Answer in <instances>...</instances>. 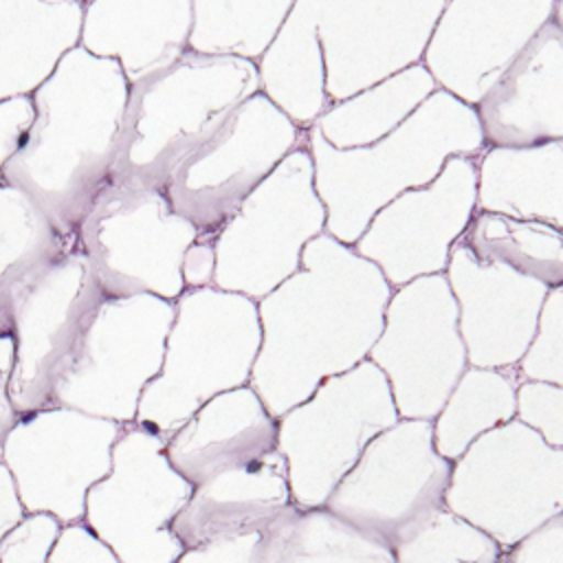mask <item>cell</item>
Listing matches in <instances>:
<instances>
[{"label": "cell", "mask_w": 563, "mask_h": 563, "mask_svg": "<svg viewBox=\"0 0 563 563\" xmlns=\"http://www.w3.org/2000/svg\"><path fill=\"white\" fill-rule=\"evenodd\" d=\"M292 506L288 468L277 451L198 484L178 532L189 545L257 532Z\"/></svg>", "instance_id": "20"}, {"label": "cell", "mask_w": 563, "mask_h": 563, "mask_svg": "<svg viewBox=\"0 0 563 563\" xmlns=\"http://www.w3.org/2000/svg\"><path fill=\"white\" fill-rule=\"evenodd\" d=\"M521 380L563 387V284L550 288L537 321V332L517 365Z\"/></svg>", "instance_id": "32"}, {"label": "cell", "mask_w": 563, "mask_h": 563, "mask_svg": "<svg viewBox=\"0 0 563 563\" xmlns=\"http://www.w3.org/2000/svg\"><path fill=\"white\" fill-rule=\"evenodd\" d=\"M260 563H394V548L325 506H288L264 528Z\"/></svg>", "instance_id": "26"}, {"label": "cell", "mask_w": 563, "mask_h": 563, "mask_svg": "<svg viewBox=\"0 0 563 563\" xmlns=\"http://www.w3.org/2000/svg\"><path fill=\"white\" fill-rule=\"evenodd\" d=\"M306 147L328 211L325 233L352 246L389 200L429 185L451 156L477 158L486 143L475 108L438 88L367 147L336 150L314 128L306 132Z\"/></svg>", "instance_id": "3"}, {"label": "cell", "mask_w": 563, "mask_h": 563, "mask_svg": "<svg viewBox=\"0 0 563 563\" xmlns=\"http://www.w3.org/2000/svg\"><path fill=\"white\" fill-rule=\"evenodd\" d=\"M260 343L257 301L216 286L185 290L152 389L172 413H196L213 396L249 385Z\"/></svg>", "instance_id": "12"}, {"label": "cell", "mask_w": 563, "mask_h": 563, "mask_svg": "<svg viewBox=\"0 0 563 563\" xmlns=\"http://www.w3.org/2000/svg\"><path fill=\"white\" fill-rule=\"evenodd\" d=\"M389 383L369 361L325 378L303 402L277 418L292 504L321 508L365 446L398 422Z\"/></svg>", "instance_id": "6"}, {"label": "cell", "mask_w": 563, "mask_h": 563, "mask_svg": "<svg viewBox=\"0 0 563 563\" xmlns=\"http://www.w3.org/2000/svg\"><path fill=\"white\" fill-rule=\"evenodd\" d=\"M330 103L422 59L446 0H312Z\"/></svg>", "instance_id": "14"}, {"label": "cell", "mask_w": 563, "mask_h": 563, "mask_svg": "<svg viewBox=\"0 0 563 563\" xmlns=\"http://www.w3.org/2000/svg\"><path fill=\"white\" fill-rule=\"evenodd\" d=\"M444 506L510 550L563 512V449L517 418L504 422L453 462Z\"/></svg>", "instance_id": "5"}, {"label": "cell", "mask_w": 563, "mask_h": 563, "mask_svg": "<svg viewBox=\"0 0 563 563\" xmlns=\"http://www.w3.org/2000/svg\"><path fill=\"white\" fill-rule=\"evenodd\" d=\"M475 211V158L451 156L429 185L407 189L378 209L352 246L398 288L444 273L451 249Z\"/></svg>", "instance_id": "13"}, {"label": "cell", "mask_w": 563, "mask_h": 563, "mask_svg": "<svg viewBox=\"0 0 563 563\" xmlns=\"http://www.w3.org/2000/svg\"><path fill=\"white\" fill-rule=\"evenodd\" d=\"M180 273H183L185 290L213 286V275H216L213 238H200L198 235V240L183 255Z\"/></svg>", "instance_id": "37"}, {"label": "cell", "mask_w": 563, "mask_h": 563, "mask_svg": "<svg viewBox=\"0 0 563 563\" xmlns=\"http://www.w3.org/2000/svg\"><path fill=\"white\" fill-rule=\"evenodd\" d=\"M391 290L354 246L325 231L306 244L299 271L257 301L262 343L249 387L273 418L369 356Z\"/></svg>", "instance_id": "1"}, {"label": "cell", "mask_w": 563, "mask_h": 563, "mask_svg": "<svg viewBox=\"0 0 563 563\" xmlns=\"http://www.w3.org/2000/svg\"><path fill=\"white\" fill-rule=\"evenodd\" d=\"M325 218L303 143L246 196L213 238V286L260 301L299 271L301 253L325 231Z\"/></svg>", "instance_id": "7"}, {"label": "cell", "mask_w": 563, "mask_h": 563, "mask_svg": "<svg viewBox=\"0 0 563 563\" xmlns=\"http://www.w3.org/2000/svg\"><path fill=\"white\" fill-rule=\"evenodd\" d=\"M255 92V62L187 51L165 70L130 86L110 180L163 189L178 165Z\"/></svg>", "instance_id": "4"}, {"label": "cell", "mask_w": 563, "mask_h": 563, "mask_svg": "<svg viewBox=\"0 0 563 563\" xmlns=\"http://www.w3.org/2000/svg\"><path fill=\"white\" fill-rule=\"evenodd\" d=\"M435 90L431 73L418 62L330 103L312 128L336 150L367 147L394 132Z\"/></svg>", "instance_id": "25"}, {"label": "cell", "mask_w": 563, "mask_h": 563, "mask_svg": "<svg viewBox=\"0 0 563 563\" xmlns=\"http://www.w3.org/2000/svg\"><path fill=\"white\" fill-rule=\"evenodd\" d=\"M264 530L216 539L191 552L189 563H260Z\"/></svg>", "instance_id": "36"}, {"label": "cell", "mask_w": 563, "mask_h": 563, "mask_svg": "<svg viewBox=\"0 0 563 563\" xmlns=\"http://www.w3.org/2000/svg\"><path fill=\"white\" fill-rule=\"evenodd\" d=\"M506 550L451 512L433 510L394 543V563H501Z\"/></svg>", "instance_id": "31"}, {"label": "cell", "mask_w": 563, "mask_h": 563, "mask_svg": "<svg viewBox=\"0 0 563 563\" xmlns=\"http://www.w3.org/2000/svg\"><path fill=\"white\" fill-rule=\"evenodd\" d=\"M130 84L121 68L81 46L31 95L33 123L2 183L24 194L66 238L110 183Z\"/></svg>", "instance_id": "2"}, {"label": "cell", "mask_w": 563, "mask_h": 563, "mask_svg": "<svg viewBox=\"0 0 563 563\" xmlns=\"http://www.w3.org/2000/svg\"><path fill=\"white\" fill-rule=\"evenodd\" d=\"M277 451V418L249 387L207 400L174 449V460L191 484L255 462Z\"/></svg>", "instance_id": "21"}, {"label": "cell", "mask_w": 563, "mask_h": 563, "mask_svg": "<svg viewBox=\"0 0 563 563\" xmlns=\"http://www.w3.org/2000/svg\"><path fill=\"white\" fill-rule=\"evenodd\" d=\"M446 282L471 367H517L537 332L548 286L479 262L462 240L451 249Z\"/></svg>", "instance_id": "17"}, {"label": "cell", "mask_w": 563, "mask_h": 563, "mask_svg": "<svg viewBox=\"0 0 563 563\" xmlns=\"http://www.w3.org/2000/svg\"><path fill=\"white\" fill-rule=\"evenodd\" d=\"M297 0H191L189 51L257 62Z\"/></svg>", "instance_id": "29"}, {"label": "cell", "mask_w": 563, "mask_h": 563, "mask_svg": "<svg viewBox=\"0 0 563 563\" xmlns=\"http://www.w3.org/2000/svg\"><path fill=\"white\" fill-rule=\"evenodd\" d=\"M552 20L563 29V0H554V13Z\"/></svg>", "instance_id": "38"}, {"label": "cell", "mask_w": 563, "mask_h": 563, "mask_svg": "<svg viewBox=\"0 0 563 563\" xmlns=\"http://www.w3.org/2000/svg\"><path fill=\"white\" fill-rule=\"evenodd\" d=\"M501 563H508V559H506V556H504V561H501Z\"/></svg>", "instance_id": "39"}, {"label": "cell", "mask_w": 563, "mask_h": 563, "mask_svg": "<svg viewBox=\"0 0 563 563\" xmlns=\"http://www.w3.org/2000/svg\"><path fill=\"white\" fill-rule=\"evenodd\" d=\"M460 240L479 262L537 279L548 288L563 284V231L552 224L475 211Z\"/></svg>", "instance_id": "28"}, {"label": "cell", "mask_w": 563, "mask_h": 563, "mask_svg": "<svg viewBox=\"0 0 563 563\" xmlns=\"http://www.w3.org/2000/svg\"><path fill=\"white\" fill-rule=\"evenodd\" d=\"M70 242L24 194L0 183V330L15 286Z\"/></svg>", "instance_id": "30"}, {"label": "cell", "mask_w": 563, "mask_h": 563, "mask_svg": "<svg viewBox=\"0 0 563 563\" xmlns=\"http://www.w3.org/2000/svg\"><path fill=\"white\" fill-rule=\"evenodd\" d=\"M508 563H563V512L506 550Z\"/></svg>", "instance_id": "34"}, {"label": "cell", "mask_w": 563, "mask_h": 563, "mask_svg": "<svg viewBox=\"0 0 563 563\" xmlns=\"http://www.w3.org/2000/svg\"><path fill=\"white\" fill-rule=\"evenodd\" d=\"M84 0H0V101L31 97L79 46Z\"/></svg>", "instance_id": "22"}, {"label": "cell", "mask_w": 563, "mask_h": 563, "mask_svg": "<svg viewBox=\"0 0 563 563\" xmlns=\"http://www.w3.org/2000/svg\"><path fill=\"white\" fill-rule=\"evenodd\" d=\"M387 378L400 418L433 420L468 367L457 303L444 273L391 290L367 356Z\"/></svg>", "instance_id": "10"}, {"label": "cell", "mask_w": 563, "mask_h": 563, "mask_svg": "<svg viewBox=\"0 0 563 563\" xmlns=\"http://www.w3.org/2000/svg\"><path fill=\"white\" fill-rule=\"evenodd\" d=\"M196 240V227L169 205L165 189L117 180L97 194L75 231L106 297L176 301L185 292L183 255Z\"/></svg>", "instance_id": "8"}, {"label": "cell", "mask_w": 563, "mask_h": 563, "mask_svg": "<svg viewBox=\"0 0 563 563\" xmlns=\"http://www.w3.org/2000/svg\"><path fill=\"white\" fill-rule=\"evenodd\" d=\"M552 13L554 0H446L420 62L475 108Z\"/></svg>", "instance_id": "16"}, {"label": "cell", "mask_w": 563, "mask_h": 563, "mask_svg": "<svg viewBox=\"0 0 563 563\" xmlns=\"http://www.w3.org/2000/svg\"><path fill=\"white\" fill-rule=\"evenodd\" d=\"M33 97H13L0 101V183L4 167L18 154L24 136L33 123Z\"/></svg>", "instance_id": "35"}, {"label": "cell", "mask_w": 563, "mask_h": 563, "mask_svg": "<svg viewBox=\"0 0 563 563\" xmlns=\"http://www.w3.org/2000/svg\"><path fill=\"white\" fill-rule=\"evenodd\" d=\"M486 147L563 139V29L550 20L475 106Z\"/></svg>", "instance_id": "18"}, {"label": "cell", "mask_w": 563, "mask_h": 563, "mask_svg": "<svg viewBox=\"0 0 563 563\" xmlns=\"http://www.w3.org/2000/svg\"><path fill=\"white\" fill-rule=\"evenodd\" d=\"M475 167L477 211L539 220L563 231V139L484 147Z\"/></svg>", "instance_id": "23"}, {"label": "cell", "mask_w": 563, "mask_h": 563, "mask_svg": "<svg viewBox=\"0 0 563 563\" xmlns=\"http://www.w3.org/2000/svg\"><path fill=\"white\" fill-rule=\"evenodd\" d=\"M260 92L308 130L330 108L325 59L312 0H297L273 42L255 62Z\"/></svg>", "instance_id": "24"}, {"label": "cell", "mask_w": 563, "mask_h": 563, "mask_svg": "<svg viewBox=\"0 0 563 563\" xmlns=\"http://www.w3.org/2000/svg\"><path fill=\"white\" fill-rule=\"evenodd\" d=\"M517 420L534 429L550 446L563 449V387L521 380L517 389Z\"/></svg>", "instance_id": "33"}, {"label": "cell", "mask_w": 563, "mask_h": 563, "mask_svg": "<svg viewBox=\"0 0 563 563\" xmlns=\"http://www.w3.org/2000/svg\"><path fill=\"white\" fill-rule=\"evenodd\" d=\"M517 367H466L431 420L438 453L455 462L479 435L517 418Z\"/></svg>", "instance_id": "27"}, {"label": "cell", "mask_w": 563, "mask_h": 563, "mask_svg": "<svg viewBox=\"0 0 563 563\" xmlns=\"http://www.w3.org/2000/svg\"><path fill=\"white\" fill-rule=\"evenodd\" d=\"M306 132L255 92L167 180L169 205L200 238H216L246 196L299 145Z\"/></svg>", "instance_id": "9"}, {"label": "cell", "mask_w": 563, "mask_h": 563, "mask_svg": "<svg viewBox=\"0 0 563 563\" xmlns=\"http://www.w3.org/2000/svg\"><path fill=\"white\" fill-rule=\"evenodd\" d=\"M451 471L433 444L431 420L400 418L365 446L323 506L394 548L444 506Z\"/></svg>", "instance_id": "11"}, {"label": "cell", "mask_w": 563, "mask_h": 563, "mask_svg": "<svg viewBox=\"0 0 563 563\" xmlns=\"http://www.w3.org/2000/svg\"><path fill=\"white\" fill-rule=\"evenodd\" d=\"M103 299L106 292L77 242L26 275L7 306L13 380L20 387L57 383Z\"/></svg>", "instance_id": "15"}, {"label": "cell", "mask_w": 563, "mask_h": 563, "mask_svg": "<svg viewBox=\"0 0 563 563\" xmlns=\"http://www.w3.org/2000/svg\"><path fill=\"white\" fill-rule=\"evenodd\" d=\"M191 18V0H84L79 46L134 86L189 51Z\"/></svg>", "instance_id": "19"}]
</instances>
